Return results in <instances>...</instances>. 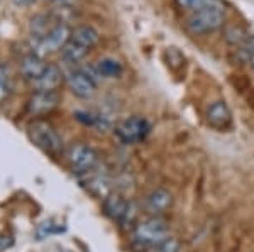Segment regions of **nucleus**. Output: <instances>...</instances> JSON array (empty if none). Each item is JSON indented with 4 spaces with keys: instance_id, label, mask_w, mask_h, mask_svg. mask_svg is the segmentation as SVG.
Wrapping results in <instances>:
<instances>
[{
    "instance_id": "1",
    "label": "nucleus",
    "mask_w": 254,
    "mask_h": 252,
    "mask_svg": "<svg viewBox=\"0 0 254 252\" xmlns=\"http://www.w3.org/2000/svg\"><path fill=\"white\" fill-rule=\"evenodd\" d=\"M27 131H29L31 141L34 142L38 148L43 149V151L56 154L63 148V142H61V137L58 136V132H56L55 127L46 120H32L29 124V127H27Z\"/></svg>"
},
{
    "instance_id": "2",
    "label": "nucleus",
    "mask_w": 254,
    "mask_h": 252,
    "mask_svg": "<svg viewBox=\"0 0 254 252\" xmlns=\"http://www.w3.org/2000/svg\"><path fill=\"white\" fill-rule=\"evenodd\" d=\"M225 22L224 9H207L198 10L188 17L187 20V29L191 34H207V32L217 31L222 27Z\"/></svg>"
},
{
    "instance_id": "3",
    "label": "nucleus",
    "mask_w": 254,
    "mask_h": 252,
    "mask_svg": "<svg viewBox=\"0 0 254 252\" xmlns=\"http://www.w3.org/2000/svg\"><path fill=\"white\" fill-rule=\"evenodd\" d=\"M134 239L142 246H158L159 242L168 239V223L158 217L141 222L136 227Z\"/></svg>"
},
{
    "instance_id": "4",
    "label": "nucleus",
    "mask_w": 254,
    "mask_h": 252,
    "mask_svg": "<svg viewBox=\"0 0 254 252\" xmlns=\"http://www.w3.org/2000/svg\"><path fill=\"white\" fill-rule=\"evenodd\" d=\"M69 38H71V29L64 22H58L44 38L36 41V54H48L63 50Z\"/></svg>"
},
{
    "instance_id": "5",
    "label": "nucleus",
    "mask_w": 254,
    "mask_h": 252,
    "mask_svg": "<svg viewBox=\"0 0 254 252\" xmlns=\"http://www.w3.org/2000/svg\"><path fill=\"white\" fill-rule=\"evenodd\" d=\"M149 122L142 117H129L116 127V134L124 144H134L142 141L149 134Z\"/></svg>"
},
{
    "instance_id": "6",
    "label": "nucleus",
    "mask_w": 254,
    "mask_h": 252,
    "mask_svg": "<svg viewBox=\"0 0 254 252\" xmlns=\"http://www.w3.org/2000/svg\"><path fill=\"white\" fill-rule=\"evenodd\" d=\"M68 161L76 173H85L95 168L98 162V154L90 146L75 144L68 149Z\"/></svg>"
},
{
    "instance_id": "7",
    "label": "nucleus",
    "mask_w": 254,
    "mask_h": 252,
    "mask_svg": "<svg viewBox=\"0 0 254 252\" xmlns=\"http://www.w3.org/2000/svg\"><path fill=\"white\" fill-rule=\"evenodd\" d=\"M61 97L58 92H36L27 100V112L31 115H46L60 105Z\"/></svg>"
},
{
    "instance_id": "8",
    "label": "nucleus",
    "mask_w": 254,
    "mask_h": 252,
    "mask_svg": "<svg viewBox=\"0 0 254 252\" xmlns=\"http://www.w3.org/2000/svg\"><path fill=\"white\" fill-rule=\"evenodd\" d=\"M66 83L71 93H75L80 99H90L97 90V83L93 80V76H90L83 70H75L69 73L66 76Z\"/></svg>"
},
{
    "instance_id": "9",
    "label": "nucleus",
    "mask_w": 254,
    "mask_h": 252,
    "mask_svg": "<svg viewBox=\"0 0 254 252\" xmlns=\"http://www.w3.org/2000/svg\"><path fill=\"white\" fill-rule=\"evenodd\" d=\"M61 80H63V76H61L60 68L55 66V64H48V68L44 70L43 75L39 78L32 80L31 85L38 92H55L60 87Z\"/></svg>"
},
{
    "instance_id": "10",
    "label": "nucleus",
    "mask_w": 254,
    "mask_h": 252,
    "mask_svg": "<svg viewBox=\"0 0 254 252\" xmlns=\"http://www.w3.org/2000/svg\"><path fill=\"white\" fill-rule=\"evenodd\" d=\"M207 122L215 129H227L232 122V115L229 107L224 101H215L207 110Z\"/></svg>"
},
{
    "instance_id": "11",
    "label": "nucleus",
    "mask_w": 254,
    "mask_h": 252,
    "mask_svg": "<svg viewBox=\"0 0 254 252\" xmlns=\"http://www.w3.org/2000/svg\"><path fill=\"white\" fill-rule=\"evenodd\" d=\"M46 68H48V63H44L43 58H41L39 54H36V52L24 56L22 61H20V73L24 75V78L29 81L39 78Z\"/></svg>"
},
{
    "instance_id": "12",
    "label": "nucleus",
    "mask_w": 254,
    "mask_h": 252,
    "mask_svg": "<svg viewBox=\"0 0 254 252\" xmlns=\"http://www.w3.org/2000/svg\"><path fill=\"white\" fill-rule=\"evenodd\" d=\"M173 203V197H171L170 192L163 188H158L154 192H151V195L147 197L146 202V208L149 213L153 215H159V213H165L168 208L171 206Z\"/></svg>"
},
{
    "instance_id": "13",
    "label": "nucleus",
    "mask_w": 254,
    "mask_h": 252,
    "mask_svg": "<svg viewBox=\"0 0 254 252\" xmlns=\"http://www.w3.org/2000/svg\"><path fill=\"white\" fill-rule=\"evenodd\" d=\"M105 212H107L110 217L116 218V220H124V218L129 215L130 212V205L127 203L121 195H109L104 202Z\"/></svg>"
},
{
    "instance_id": "14",
    "label": "nucleus",
    "mask_w": 254,
    "mask_h": 252,
    "mask_svg": "<svg viewBox=\"0 0 254 252\" xmlns=\"http://www.w3.org/2000/svg\"><path fill=\"white\" fill-rule=\"evenodd\" d=\"M71 41H75V43H78L80 46L87 48V50H92L93 46L98 43V39H100V36H98V31L95 27L92 26H78L76 29L71 31Z\"/></svg>"
},
{
    "instance_id": "15",
    "label": "nucleus",
    "mask_w": 254,
    "mask_h": 252,
    "mask_svg": "<svg viewBox=\"0 0 254 252\" xmlns=\"http://www.w3.org/2000/svg\"><path fill=\"white\" fill-rule=\"evenodd\" d=\"M95 71L105 78H116L122 73V64L114 58H102L95 63Z\"/></svg>"
},
{
    "instance_id": "16",
    "label": "nucleus",
    "mask_w": 254,
    "mask_h": 252,
    "mask_svg": "<svg viewBox=\"0 0 254 252\" xmlns=\"http://www.w3.org/2000/svg\"><path fill=\"white\" fill-rule=\"evenodd\" d=\"M88 51L90 50H87V48L80 46L78 43L69 39L66 43V46L61 50V54H63V59L68 61V63H78L80 59H83L85 56H87Z\"/></svg>"
},
{
    "instance_id": "17",
    "label": "nucleus",
    "mask_w": 254,
    "mask_h": 252,
    "mask_svg": "<svg viewBox=\"0 0 254 252\" xmlns=\"http://www.w3.org/2000/svg\"><path fill=\"white\" fill-rule=\"evenodd\" d=\"M12 92V76L10 70L5 64H0V103L5 99H9Z\"/></svg>"
},
{
    "instance_id": "18",
    "label": "nucleus",
    "mask_w": 254,
    "mask_h": 252,
    "mask_svg": "<svg viewBox=\"0 0 254 252\" xmlns=\"http://www.w3.org/2000/svg\"><path fill=\"white\" fill-rule=\"evenodd\" d=\"M225 39H227L231 44H234V46H243V44H246L249 41V34L243 29V27L232 26L225 31Z\"/></svg>"
},
{
    "instance_id": "19",
    "label": "nucleus",
    "mask_w": 254,
    "mask_h": 252,
    "mask_svg": "<svg viewBox=\"0 0 254 252\" xmlns=\"http://www.w3.org/2000/svg\"><path fill=\"white\" fill-rule=\"evenodd\" d=\"M154 252H180V242L176 239H170L154 246Z\"/></svg>"
},
{
    "instance_id": "20",
    "label": "nucleus",
    "mask_w": 254,
    "mask_h": 252,
    "mask_svg": "<svg viewBox=\"0 0 254 252\" xmlns=\"http://www.w3.org/2000/svg\"><path fill=\"white\" fill-rule=\"evenodd\" d=\"M75 117H76V119H78L80 122H83V124H90V125H92L93 122H95V119H93V117L90 115V113H87V112H76V113H75Z\"/></svg>"
},
{
    "instance_id": "21",
    "label": "nucleus",
    "mask_w": 254,
    "mask_h": 252,
    "mask_svg": "<svg viewBox=\"0 0 254 252\" xmlns=\"http://www.w3.org/2000/svg\"><path fill=\"white\" fill-rule=\"evenodd\" d=\"M12 2H14L15 5H31V3H34L36 0H12Z\"/></svg>"
},
{
    "instance_id": "22",
    "label": "nucleus",
    "mask_w": 254,
    "mask_h": 252,
    "mask_svg": "<svg viewBox=\"0 0 254 252\" xmlns=\"http://www.w3.org/2000/svg\"><path fill=\"white\" fill-rule=\"evenodd\" d=\"M178 2H180V5H182V7H188V9H190V7L196 2V0H178Z\"/></svg>"
},
{
    "instance_id": "23",
    "label": "nucleus",
    "mask_w": 254,
    "mask_h": 252,
    "mask_svg": "<svg viewBox=\"0 0 254 252\" xmlns=\"http://www.w3.org/2000/svg\"><path fill=\"white\" fill-rule=\"evenodd\" d=\"M48 2H61V3H68V2H73V0H48Z\"/></svg>"
},
{
    "instance_id": "24",
    "label": "nucleus",
    "mask_w": 254,
    "mask_h": 252,
    "mask_svg": "<svg viewBox=\"0 0 254 252\" xmlns=\"http://www.w3.org/2000/svg\"><path fill=\"white\" fill-rule=\"evenodd\" d=\"M249 61H251L253 68H254V48H253V52H251V58H249Z\"/></svg>"
}]
</instances>
